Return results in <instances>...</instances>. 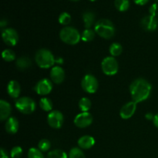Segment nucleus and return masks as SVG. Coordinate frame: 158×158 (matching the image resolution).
I'll use <instances>...</instances> for the list:
<instances>
[{
    "instance_id": "obj_6",
    "label": "nucleus",
    "mask_w": 158,
    "mask_h": 158,
    "mask_svg": "<svg viewBox=\"0 0 158 158\" xmlns=\"http://www.w3.org/2000/svg\"><path fill=\"white\" fill-rule=\"evenodd\" d=\"M101 68L106 75L114 76L118 72V63L114 57L107 56L102 61Z\"/></svg>"
},
{
    "instance_id": "obj_16",
    "label": "nucleus",
    "mask_w": 158,
    "mask_h": 158,
    "mask_svg": "<svg viewBox=\"0 0 158 158\" xmlns=\"http://www.w3.org/2000/svg\"><path fill=\"white\" fill-rule=\"evenodd\" d=\"M21 88L16 80H11L7 86V93L12 98H18L20 94Z\"/></svg>"
},
{
    "instance_id": "obj_21",
    "label": "nucleus",
    "mask_w": 158,
    "mask_h": 158,
    "mask_svg": "<svg viewBox=\"0 0 158 158\" xmlns=\"http://www.w3.org/2000/svg\"><path fill=\"white\" fill-rule=\"evenodd\" d=\"M40 106L46 112H51L52 110V102L48 97H43L40 100Z\"/></svg>"
},
{
    "instance_id": "obj_20",
    "label": "nucleus",
    "mask_w": 158,
    "mask_h": 158,
    "mask_svg": "<svg viewBox=\"0 0 158 158\" xmlns=\"http://www.w3.org/2000/svg\"><path fill=\"white\" fill-rule=\"evenodd\" d=\"M15 65L19 69L25 70V69H27L30 67L32 63H31V60H29V58L26 56H22L16 60Z\"/></svg>"
},
{
    "instance_id": "obj_5",
    "label": "nucleus",
    "mask_w": 158,
    "mask_h": 158,
    "mask_svg": "<svg viewBox=\"0 0 158 158\" xmlns=\"http://www.w3.org/2000/svg\"><path fill=\"white\" fill-rule=\"evenodd\" d=\"M15 107L23 114H30L35 110V103L32 98L23 97L15 101Z\"/></svg>"
},
{
    "instance_id": "obj_28",
    "label": "nucleus",
    "mask_w": 158,
    "mask_h": 158,
    "mask_svg": "<svg viewBox=\"0 0 158 158\" xmlns=\"http://www.w3.org/2000/svg\"><path fill=\"white\" fill-rule=\"evenodd\" d=\"M28 158H45L43 152L39 148H32L28 151Z\"/></svg>"
},
{
    "instance_id": "obj_34",
    "label": "nucleus",
    "mask_w": 158,
    "mask_h": 158,
    "mask_svg": "<svg viewBox=\"0 0 158 158\" xmlns=\"http://www.w3.org/2000/svg\"><path fill=\"white\" fill-rule=\"evenodd\" d=\"M134 2L139 6H144L149 2V0H134Z\"/></svg>"
},
{
    "instance_id": "obj_32",
    "label": "nucleus",
    "mask_w": 158,
    "mask_h": 158,
    "mask_svg": "<svg viewBox=\"0 0 158 158\" xmlns=\"http://www.w3.org/2000/svg\"><path fill=\"white\" fill-rule=\"evenodd\" d=\"M23 149L21 147L15 146L11 150L10 157L11 158H20L23 155Z\"/></svg>"
},
{
    "instance_id": "obj_33",
    "label": "nucleus",
    "mask_w": 158,
    "mask_h": 158,
    "mask_svg": "<svg viewBox=\"0 0 158 158\" xmlns=\"http://www.w3.org/2000/svg\"><path fill=\"white\" fill-rule=\"evenodd\" d=\"M149 12L150 15H153V16H155L158 14V4L157 3H154L151 6V7L149 8Z\"/></svg>"
},
{
    "instance_id": "obj_25",
    "label": "nucleus",
    "mask_w": 158,
    "mask_h": 158,
    "mask_svg": "<svg viewBox=\"0 0 158 158\" xmlns=\"http://www.w3.org/2000/svg\"><path fill=\"white\" fill-rule=\"evenodd\" d=\"M96 32L91 29H86L81 34V40L83 42H90L95 37Z\"/></svg>"
},
{
    "instance_id": "obj_18",
    "label": "nucleus",
    "mask_w": 158,
    "mask_h": 158,
    "mask_svg": "<svg viewBox=\"0 0 158 158\" xmlns=\"http://www.w3.org/2000/svg\"><path fill=\"white\" fill-rule=\"evenodd\" d=\"M19 121L15 117H10L5 124V128H6V132L10 134H14L18 131L19 130Z\"/></svg>"
},
{
    "instance_id": "obj_1",
    "label": "nucleus",
    "mask_w": 158,
    "mask_h": 158,
    "mask_svg": "<svg viewBox=\"0 0 158 158\" xmlns=\"http://www.w3.org/2000/svg\"><path fill=\"white\" fill-rule=\"evenodd\" d=\"M152 89L151 84L143 78L134 80L130 86V92L133 101L140 103L146 100L150 97Z\"/></svg>"
},
{
    "instance_id": "obj_40",
    "label": "nucleus",
    "mask_w": 158,
    "mask_h": 158,
    "mask_svg": "<svg viewBox=\"0 0 158 158\" xmlns=\"http://www.w3.org/2000/svg\"><path fill=\"white\" fill-rule=\"evenodd\" d=\"M89 1H91V2H95V1H97V0H89Z\"/></svg>"
},
{
    "instance_id": "obj_10",
    "label": "nucleus",
    "mask_w": 158,
    "mask_h": 158,
    "mask_svg": "<svg viewBox=\"0 0 158 158\" xmlns=\"http://www.w3.org/2000/svg\"><path fill=\"white\" fill-rule=\"evenodd\" d=\"M35 93L39 95L45 96L50 94L52 89V83L48 79H42L35 84L34 87Z\"/></svg>"
},
{
    "instance_id": "obj_11",
    "label": "nucleus",
    "mask_w": 158,
    "mask_h": 158,
    "mask_svg": "<svg viewBox=\"0 0 158 158\" xmlns=\"http://www.w3.org/2000/svg\"><path fill=\"white\" fill-rule=\"evenodd\" d=\"M93 123V116L89 112H82L74 119V124L79 128H85Z\"/></svg>"
},
{
    "instance_id": "obj_24",
    "label": "nucleus",
    "mask_w": 158,
    "mask_h": 158,
    "mask_svg": "<svg viewBox=\"0 0 158 158\" xmlns=\"http://www.w3.org/2000/svg\"><path fill=\"white\" fill-rule=\"evenodd\" d=\"M116 9L120 12H125L130 7L129 0H115L114 2Z\"/></svg>"
},
{
    "instance_id": "obj_12",
    "label": "nucleus",
    "mask_w": 158,
    "mask_h": 158,
    "mask_svg": "<svg viewBox=\"0 0 158 158\" xmlns=\"http://www.w3.org/2000/svg\"><path fill=\"white\" fill-rule=\"evenodd\" d=\"M137 110V103L131 101L123 105L120 110V116L123 120H127L133 117Z\"/></svg>"
},
{
    "instance_id": "obj_14",
    "label": "nucleus",
    "mask_w": 158,
    "mask_h": 158,
    "mask_svg": "<svg viewBox=\"0 0 158 158\" xmlns=\"http://www.w3.org/2000/svg\"><path fill=\"white\" fill-rule=\"evenodd\" d=\"M50 78L56 84L63 83L65 79V72L60 66H53L50 71Z\"/></svg>"
},
{
    "instance_id": "obj_35",
    "label": "nucleus",
    "mask_w": 158,
    "mask_h": 158,
    "mask_svg": "<svg viewBox=\"0 0 158 158\" xmlns=\"http://www.w3.org/2000/svg\"><path fill=\"white\" fill-rule=\"evenodd\" d=\"M0 153H1V157L0 158H9V156H8L7 152H6V151H5L3 148H1Z\"/></svg>"
},
{
    "instance_id": "obj_7",
    "label": "nucleus",
    "mask_w": 158,
    "mask_h": 158,
    "mask_svg": "<svg viewBox=\"0 0 158 158\" xmlns=\"http://www.w3.org/2000/svg\"><path fill=\"white\" fill-rule=\"evenodd\" d=\"M81 86L85 92L88 94H94L98 89L99 83L95 77L87 74L82 80Z\"/></svg>"
},
{
    "instance_id": "obj_22",
    "label": "nucleus",
    "mask_w": 158,
    "mask_h": 158,
    "mask_svg": "<svg viewBox=\"0 0 158 158\" xmlns=\"http://www.w3.org/2000/svg\"><path fill=\"white\" fill-rule=\"evenodd\" d=\"M110 53L111 56L115 57L118 56L123 52V47H122L121 45L118 43H114L110 45Z\"/></svg>"
},
{
    "instance_id": "obj_9",
    "label": "nucleus",
    "mask_w": 158,
    "mask_h": 158,
    "mask_svg": "<svg viewBox=\"0 0 158 158\" xmlns=\"http://www.w3.org/2000/svg\"><path fill=\"white\" fill-rule=\"evenodd\" d=\"M63 121H64V117L60 111L52 110L48 114V124L53 129H59L61 127Z\"/></svg>"
},
{
    "instance_id": "obj_30",
    "label": "nucleus",
    "mask_w": 158,
    "mask_h": 158,
    "mask_svg": "<svg viewBox=\"0 0 158 158\" xmlns=\"http://www.w3.org/2000/svg\"><path fill=\"white\" fill-rule=\"evenodd\" d=\"M51 148L50 141L47 139H43L40 140L38 143V148L42 152H46L48 151Z\"/></svg>"
},
{
    "instance_id": "obj_37",
    "label": "nucleus",
    "mask_w": 158,
    "mask_h": 158,
    "mask_svg": "<svg viewBox=\"0 0 158 158\" xmlns=\"http://www.w3.org/2000/svg\"><path fill=\"white\" fill-rule=\"evenodd\" d=\"M145 117H146V119H148V120H154V116L151 113H148V114H146V116H145Z\"/></svg>"
},
{
    "instance_id": "obj_41",
    "label": "nucleus",
    "mask_w": 158,
    "mask_h": 158,
    "mask_svg": "<svg viewBox=\"0 0 158 158\" xmlns=\"http://www.w3.org/2000/svg\"><path fill=\"white\" fill-rule=\"evenodd\" d=\"M156 1H157V2H158V0H156Z\"/></svg>"
},
{
    "instance_id": "obj_8",
    "label": "nucleus",
    "mask_w": 158,
    "mask_h": 158,
    "mask_svg": "<svg viewBox=\"0 0 158 158\" xmlns=\"http://www.w3.org/2000/svg\"><path fill=\"white\" fill-rule=\"evenodd\" d=\"M2 38L6 45L9 46H14L18 43V32L12 28H6L2 31Z\"/></svg>"
},
{
    "instance_id": "obj_13",
    "label": "nucleus",
    "mask_w": 158,
    "mask_h": 158,
    "mask_svg": "<svg viewBox=\"0 0 158 158\" xmlns=\"http://www.w3.org/2000/svg\"><path fill=\"white\" fill-rule=\"evenodd\" d=\"M141 26L144 30L148 32L155 31L157 28L158 21L155 16L153 15H146L141 20Z\"/></svg>"
},
{
    "instance_id": "obj_29",
    "label": "nucleus",
    "mask_w": 158,
    "mask_h": 158,
    "mask_svg": "<svg viewBox=\"0 0 158 158\" xmlns=\"http://www.w3.org/2000/svg\"><path fill=\"white\" fill-rule=\"evenodd\" d=\"M3 60L6 62H12L15 59V54L11 49H5L2 53Z\"/></svg>"
},
{
    "instance_id": "obj_2",
    "label": "nucleus",
    "mask_w": 158,
    "mask_h": 158,
    "mask_svg": "<svg viewBox=\"0 0 158 158\" xmlns=\"http://www.w3.org/2000/svg\"><path fill=\"white\" fill-rule=\"evenodd\" d=\"M94 31L102 38L109 40L115 34V27L110 20L107 19H101L96 23Z\"/></svg>"
},
{
    "instance_id": "obj_19",
    "label": "nucleus",
    "mask_w": 158,
    "mask_h": 158,
    "mask_svg": "<svg viewBox=\"0 0 158 158\" xmlns=\"http://www.w3.org/2000/svg\"><path fill=\"white\" fill-rule=\"evenodd\" d=\"M83 20L84 23V26L86 29H90L91 26L94 25V21H95V15L94 12H85L83 15Z\"/></svg>"
},
{
    "instance_id": "obj_36",
    "label": "nucleus",
    "mask_w": 158,
    "mask_h": 158,
    "mask_svg": "<svg viewBox=\"0 0 158 158\" xmlns=\"http://www.w3.org/2000/svg\"><path fill=\"white\" fill-rule=\"evenodd\" d=\"M153 122H154V126H155L157 128H158V114H156V115H154Z\"/></svg>"
},
{
    "instance_id": "obj_26",
    "label": "nucleus",
    "mask_w": 158,
    "mask_h": 158,
    "mask_svg": "<svg viewBox=\"0 0 158 158\" xmlns=\"http://www.w3.org/2000/svg\"><path fill=\"white\" fill-rule=\"evenodd\" d=\"M69 158H86V156L81 148H73L69 151Z\"/></svg>"
},
{
    "instance_id": "obj_23",
    "label": "nucleus",
    "mask_w": 158,
    "mask_h": 158,
    "mask_svg": "<svg viewBox=\"0 0 158 158\" xmlns=\"http://www.w3.org/2000/svg\"><path fill=\"white\" fill-rule=\"evenodd\" d=\"M91 106H92V103L90 100L86 97H83L79 101V108L82 112H88L90 110Z\"/></svg>"
},
{
    "instance_id": "obj_31",
    "label": "nucleus",
    "mask_w": 158,
    "mask_h": 158,
    "mask_svg": "<svg viewBox=\"0 0 158 158\" xmlns=\"http://www.w3.org/2000/svg\"><path fill=\"white\" fill-rule=\"evenodd\" d=\"M71 22V15L68 12H62L59 16V23L63 26H66Z\"/></svg>"
},
{
    "instance_id": "obj_17",
    "label": "nucleus",
    "mask_w": 158,
    "mask_h": 158,
    "mask_svg": "<svg viewBox=\"0 0 158 158\" xmlns=\"http://www.w3.org/2000/svg\"><path fill=\"white\" fill-rule=\"evenodd\" d=\"M95 144V139L89 135H84L78 140V145L81 149H90Z\"/></svg>"
},
{
    "instance_id": "obj_3",
    "label": "nucleus",
    "mask_w": 158,
    "mask_h": 158,
    "mask_svg": "<svg viewBox=\"0 0 158 158\" xmlns=\"http://www.w3.org/2000/svg\"><path fill=\"white\" fill-rule=\"evenodd\" d=\"M36 64L42 69H49L55 63V58L51 51L46 49H40L35 53Z\"/></svg>"
},
{
    "instance_id": "obj_4",
    "label": "nucleus",
    "mask_w": 158,
    "mask_h": 158,
    "mask_svg": "<svg viewBox=\"0 0 158 158\" xmlns=\"http://www.w3.org/2000/svg\"><path fill=\"white\" fill-rule=\"evenodd\" d=\"M60 38L63 43L68 45H76L80 42L81 35L77 29L71 26H66L61 29Z\"/></svg>"
},
{
    "instance_id": "obj_15",
    "label": "nucleus",
    "mask_w": 158,
    "mask_h": 158,
    "mask_svg": "<svg viewBox=\"0 0 158 158\" xmlns=\"http://www.w3.org/2000/svg\"><path fill=\"white\" fill-rule=\"evenodd\" d=\"M12 112V106L4 100H1L0 101V120L2 121L7 120L10 117Z\"/></svg>"
},
{
    "instance_id": "obj_27",
    "label": "nucleus",
    "mask_w": 158,
    "mask_h": 158,
    "mask_svg": "<svg viewBox=\"0 0 158 158\" xmlns=\"http://www.w3.org/2000/svg\"><path fill=\"white\" fill-rule=\"evenodd\" d=\"M67 154L62 150H54L48 153L46 158H67Z\"/></svg>"
},
{
    "instance_id": "obj_39",
    "label": "nucleus",
    "mask_w": 158,
    "mask_h": 158,
    "mask_svg": "<svg viewBox=\"0 0 158 158\" xmlns=\"http://www.w3.org/2000/svg\"><path fill=\"white\" fill-rule=\"evenodd\" d=\"M70 1H73V2H77V1H79V0H70Z\"/></svg>"
},
{
    "instance_id": "obj_38",
    "label": "nucleus",
    "mask_w": 158,
    "mask_h": 158,
    "mask_svg": "<svg viewBox=\"0 0 158 158\" xmlns=\"http://www.w3.org/2000/svg\"><path fill=\"white\" fill-rule=\"evenodd\" d=\"M7 20L6 19H2L1 21H0V26H1L2 28H3L4 26H6V25H7Z\"/></svg>"
}]
</instances>
